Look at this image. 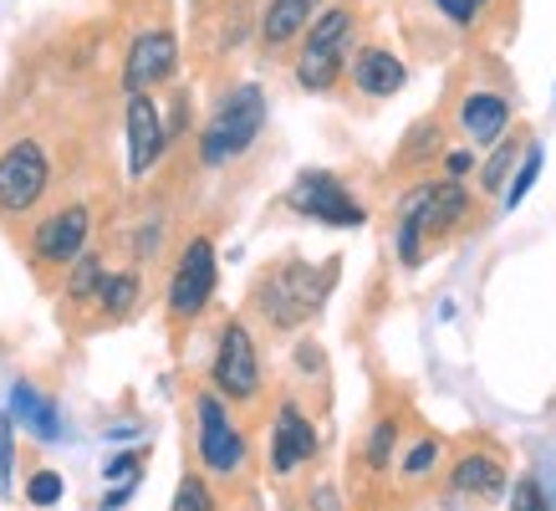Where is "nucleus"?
Here are the masks:
<instances>
[{"label": "nucleus", "instance_id": "20", "mask_svg": "<svg viewBox=\"0 0 556 511\" xmlns=\"http://www.w3.org/2000/svg\"><path fill=\"white\" fill-rule=\"evenodd\" d=\"M11 420H16V425H26L31 435H41V440H56V435H62L56 404H51L47 394H36L31 384H16V389H11Z\"/></svg>", "mask_w": 556, "mask_h": 511}, {"label": "nucleus", "instance_id": "21", "mask_svg": "<svg viewBox=\"0 0 556 511\" xmlns=\"http://www.w3.org/2000/svg\"><path fill=\"white\" fill-rule=\"evenodd\" d=\"M102 276H108V266H102V251H92L87 246L77 261L67 266V276H62V297H67V307H87L92 297H98Z\"/></svg>", "mask_w": 556, "mask_h": 511}, {"label": "nucleus", "instance_id": "16", "mask_svg": "<svg viewBox=\"0 0 556 511\" xmlns=\"http://www.w3.org/2000/svg\"><path fill=\"white\" fill-rule=\"evenodd\" d=\"M327 0H270L266 16H261V26H255V36H261V51L266 57H276V51H287L296 36L312 26V16H317Z\"/></svg>", "mask_w": 556, "mask_h": 511}, {"label": "nucleus", "instance_id": "1", "mask_svg": "<svg viewBox=\"0 0 556 511\" xmlns=\"http://www.w3.org/2000/svg\"><path fill=\"white\" fill-rule=\"evenodd\" d=\"M470 204L475 195L465 189V179H424V185H414L404 195V204H399V230H393L399 261L404 266H424V256H429L434 240L455 236L459 225L470 221Z\"/></svg>", "mask_w": 556, "mask_h": 511}, {"label": "nucleus", "instance_id": "29", "mask_svg": "<svg viewBox=\"0 0 556 511\" xmlns=\"http://www.w3.org/2000/svg\"><path fill=\"white\" fill-rule=\"evenodd\" d=\"M475 170V149L465 144V149H444V179H465V174Z\"/></svg>", "mask_w": 556, "mask_h": 511}, {"label": "nucleus", "instance_id": "4", "mask_svg": "<svg viewBox=\"0 0 556 511\" xmlns=\"http://www.w3.org/2000/svg\"><path fill=\"white\" fill-rule=\"evenodd\" d=\"M338 256L332 261H302V256H287V261H276L266 276H261V287H255V307L270 317V327H296L306 317H317L321 302H327V291L338 287Z\"/></svg>", "mask_w": 556, "mask_h": 511}, {"label": "nucleus", "instance_id": "28", "mask_svg": "<svg viewBox=\"0 0 556 511\" xmlns=\"http://www.w3.org/2000/svg\"><path fill=\"white\" fill-rule=\"evenodd\" d=\"M510 511H552L546 507V496H541V481H531V476L516 481V491H510Z\"/></svg>", "mask_w": 556, "mask_h": 511}, {"label": "nucleus", "instance_id": "14", "mask_svg": "<svg viewBox=\"0 0 556 511\" xmlns=\"http://www.w3.org/2000/svg\"><path fill=\"white\" fill-rule=\"evenodd\" d=\"M200 460H204V471H215V476H230V471H240V460H245V440L230 425L219 394H200Z\"/></svg>", "mask_w": 556, "mask_h": 511}, {"label": "nucleus", "instance_id": "17", "mask_svg": "<svg viewBox=\"0 0 556 511\" xmlns=\"http://www.w3.org/2000/svg\"><path fill=\"white\" fill-rule=\"evenodd\" d=\"M138 297H143V276H138V266H123V272L102 276V287H98V297H92V307H98L108 323H123V317H134Z\"/></svg>", "mask_w": 556, "mask_h": 511}, {"label": "nucleus", "instance_id": "18", "mask_svg": "<svg viewBox=\"0 0 556 511\" xmlns=\"http://www.w3.org/2000/svg\"><path fill=\"white\" fill-rule=\"evenodd\" d=\"M455 496H470V501H490V496L506 491V471L495 465L490 456H465L455 465V476H450Z\"/></svg>", "mask_w": 556, "mask_h": 511}, {"label": "nucleus", "instance_id": "26", "mask_svg": "<svg viewBox=\"0 0 556 511\" xmlns=\"http://www.w3.org/2000/svg\"><path fill=\"white\" fill-rule=\"evenodd\" d=\"M393 445H399V425H393V420H383V425L372 429V440H368V465H372V471H383V465H388Z\"/></svg>", "mask_w": 556, "mask_h": 511}, {"label": "nucleus", "instance_id": "30", "mask_svg": "<svg viewBox=\"0 0 556 511\" xmlns=\"http://www.w3.org/2000/svg\"><path fill=\"white\" fill-rule=\"evenodd\" d=\"M434 460H439V445H434V440H424L419 450H414V456H408V465H404V471H408V476H424V471H429V465H434Z\"/></svg>", "mask_w": 556, "mask_h": 511}, {"label": "nucleus", "instance_id": "12", "mask_svg": "<svg viewBox=\"0 0 556 511\" xmlns=\"http://www.w3.org/2000/svg\"><path fill=\"white\" fill-rule=\"evenodd\" d=\"M455 128L465 134L470 149H485L510 128V92L506 87H480L470 83L455 98Z\"/></svg>", "mask_w": 556, "mask_h": 511}, {"label": "nucleus", "instance_id": "6", "mask_svg": "<svg viewBox=\"0 0 556 511\" xmlns=\"http://www.w3.org/2000/svg\"><path fill=\"white\" fill-rule=\"evenodd\" d=\"M51 195V153L41 138H11L0 149V221H26Z\"/></svg>", "mask_w": 556, "mask_h": 511}, {"label": "nucleus", "instance_id": "9", "mask_svg": "<svg viewBox=\"0 0 556 511\" xmlns=\"http://www.w3.org/2000/svg\"><path fill=\"white\" fill-rule=\"evenodd\" d=\"M287 204L306 221H321V225H342V230H353V225L368 221V210L357 204V195L342 185L338 174L327 170H306L296 174V185H291Z\"/></svg>", "mask_w": 556, "mask_h": 511}, {"label": "nucleus", "instance_id": "32", "mask_svg": "<svg viewBox=\"0 0 556 511\" xmlns=\"http://www.w3.org/2000/svg\"><path fill=\"white\" fill-rule=\"evenodd\" d=\"M317 511H338V496L327 491V486H321V491H317Z\"/></svg>", "mask_w": 556, "mask_h": 511}, {"label": "nucleus", "instance_id": "13", "mask_svg": "<svg viewBox=\"0 0 556 511\" xmlns=\"http://www.w3.org/2000/svg\"><path fill=\"white\" fill-rule=\"evenodd\" d=\"M342 77H348V87H353L363 102H388V98H399V92H404L408 67H404V57H399V51L368 41V47H353Z\"/></svg>", "mask_w": 556, "mask_h": 511}, {"label": "nucleus", "instance_id": "25", "mask_svg": "<svg viewBox=\"0 0 556 511\" xmlns=\"http://www.w3.org/2000/svg\"><path fill=\"white\" fill-rule=\"evenodd\" d=\"M174 511H215V496L204 491L200 476H185L179 481V496H174Z\"/></svg>", "mask_w": 556, "mask_h": 511}, {"label": "nucleus", "instance_id": "31", "mask_svg": "<svg viewBox=\"0 0 556 511\" xmlns=\"http://www.w3.org/2000/svg\"><path fill=\"white\" fill-rule=\"evenodd\" d=\"M138 471V456H118V460H108V481H123V476H134Z\"/></svg>", "mask_w": 556, "mask_h": 511}, {"label": "nucleus", "instance_id": "7", "mask_svg": "<svg viewBox=\"0 0 556 511\" xmlns=\"http://www.w3.org/2000/svg\"><path fill=\"white\" fill-rule=\"evenodd\" d=\"M219 282V256L210 236H189L185 251L174 256V272H169V291H164V307H169L174 323H194L210 297H215Z\"/></svg>", "mask_w": 556, "mask_h": 511}, {"label": "nucleus", "instance_id": "8", "mask_svg": "<svg viewBox=\"0 0 556 511\" xmlns=\"http://www.w3.org/2000/svg\"><path fill=\"white\" fill-rule=\"evenodd\" d=\"M179 77V36L169 21H143L123 51V92H159Z\"/></svg>", "mask_w": 556, "mask_h": 511}, {"label": "nucleus", "instance_id": "5", "mask_svg": "<svg viewBox=\"0 0 556 511\" xmlns=\"http://www.w3.org/2000/svg\"><path fill=\"white\" fill-rule=\"evenodd\" d=\"M92 230H98L92 200H67V204H56V210H47L26 230V256H31L36 272H67L72 261L92 246Z\"/></svg>", "mask_w": 556, "mask_h": 511}, {"label": "nucleus", "instance_id": "11", "mask_svg": "<svg viewBox=\"0 0 556 511\" xmlns=\"http://www.w3.org/2000/svg\"><path fill=\"white\" fill-rule=\"evenodd\" d=\"M215 389L225 399H255L261 394V348H255L251 327L240 323H225L219 333V348H215Z\"/></svg>", "mask_w": 556, "mask_h": 511}, {"label": "nucleus", "instance_id": "15", "mask_svg": "<svg viewBox=\"0 0 556 511\" xmlns=\"http://www.w3.org/2000/svg\"><path fill=\"white\" fill-rule=\"evenodd\" d=\"M317 456V429L306 420L296 404H281L276 409V429H270V465H276V476H291L296 465Z\"/></svg>", "mask_w": 556, "mask_h": 511}, {"label": "nucleus", "instance_id": "3", "mask_svg": "<svg viewBox=\"0 0 556 511\" xmlns=\"http://www.w3.org/2000/svg\"><path fill=\"white\" fill-rule=\"evenodd\" d=\"M266 87L261 83H236L225 87L210 108V123L200 128V164L204 170H225L255 149V138L266 128Z\"/></svg>", "mask_w": 556, "mask_h": 511}, {"label": "nucleus", "instance_id": "22", "mask_svg": "<svg viewBox=\"0 0 556 511\" xmlns=\"http://www.w3.org/2000/svg\"><path fill=\"white\" fill-rule=\"evenodd\" d=\"M536 174H541V144L531 138V144H526V153H521V164L510 170L506 189H501V204H506V210H516V204H521L526 195H531V185H536Z\"/></svg>", "mask_w": 556, "mask_h": 511}, {"label": "nucleus", "instance_id": "19", "mask_svg": "<svg viewBox=\"0 0 556 511\" xmlns=\"http://www.w3.org/2000/svg\"><path fill=\"white\" fill-rule=\"evenodd\" d=\"M526 144H531V134H526V128H510V134H501L495 144H490V159L480 164V189H485V195H501V189H506L510 170L521 164Z\"/></svg>", "mask_w": 556, "mask_h": 511}, {"label": "nucleus", "instance_id": "24", "mask_svg": "<svg viewBox=\"0 0 556 511\" xmlns=\"http://www.w3.org/2000/svg\"><path fill=\"white\" fill-rule=\"evenodd\" d=\"M11 471H16V420L0 409V496H11Z\"/></svg>", "mask_w": 556, "mask_h": 511}, {"label": "nucleus", "instance_id": "27", "mask_svg": "<svg viewBox=\"0 0 556 511\" xmlns=\"http://www.w3.org/2000/svg\"><path fill=\"white\" fill-rule=\"evenodd\" d=\"M26 496H31V507H56V501H62V476H56V471H36Z\"/></svg>", "mask_w": 556, "mask_h": 511}, {"label": "nucleus", "instance_id": "23", "mask_svg": "<svg viewBox=\"0 0 556 511\" xmlns=\"http://www.w3.org/2000/svg\"><path fill=\"white\" fill-rule=\"evenodd\" d=\"M490 5H495V0H434V11H439V16H444V21H455V26H465V32L485 21Z\"/></svg>", "mask_w": 556, "mask_h": 511}, {"label": "nucleus", "instance_id": "2", "mask_svg": "<svg viewBox=\"0 0 556 511\" xmlns=\"http://www.w3.org/2000/svg\"><path fill=\"white\" fill-rule=\"evenodd\" d=\"M357 26H363V11H357L353 0H332V5H321L312 26L296 36V87L302 92H332L342 83V72H348V57L357 47Z\"/></svg>", "mask_w": 556, "mask_h": 511}, {"label": "nucleus", "instance_id": "10", "mask_svg": "<svg viewBox=\"0 0 556 511\" xmlns=\"http://www.w3.org/2000/svg\"><path fill=\"white\" fill-rule=\"evenodd\" d=\"M123 138H128V174L143 179L164 164V153H169V123L159 113V102L153 92H128L123 102Z\"/></svg>", "mask_w": 556, "mask_h": 511}]
</instances>
